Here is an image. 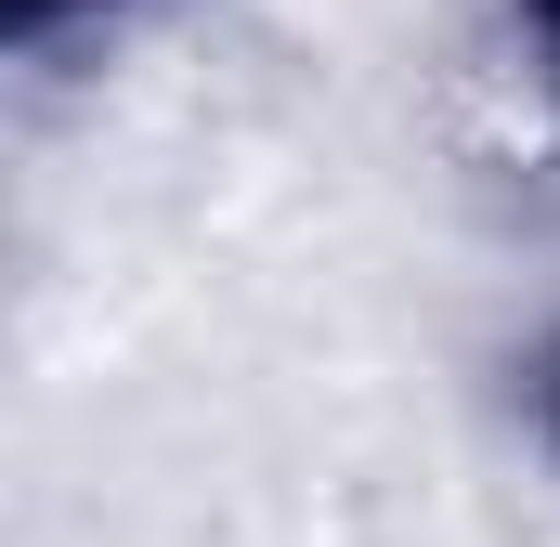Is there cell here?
Returning <instances> with one entry per match:
<instances>
[{
  "label": "cell",
  "instance_id": "obj_2",
  "mask_svg": "<svg viewBox=\"0 0 560 547\" xmlns=\"http://www.w3.org/2000/svg\"><path fill=\"white\" fill-rule=\"evenodd\" d=\"M522 53H535V79H548V105H560V0H522Z\"/></svg>",
  "mask_w": 560,
  "mask_h": 547
},
{
  "label": "cell",
  "instance_id": "obj_3",
  "mask_svg": "<svg viewBox=\"0 0 560 547\" xmlns=\"http://www.w3.org/2000/svg\"><path fill=\"white\" fill-rule=\"evenodd\" d=\"M548 443H560V339H548Z\"/></svg>",
  "mask_w": 560,
  "mask_h": 547
},
{
  "label": "cell",
  "instance_id": "obj_1",
  "mask_svg": "<svg viewBox=\"0 0 560 547\" xmlns=\"http://www.w3.org/2000/svg\"><path fill=\"white\" fill-rule=\"evenodd\" d=\"M92 13H118V0H0V53H26V39H66V26H92Z\"/></svg>",
  "mask_w": 560,
  "mask_h": 547
}]
</instances>
